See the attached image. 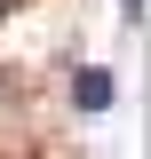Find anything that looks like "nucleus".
<instances>
[{"label": "nucleus", "instance_id": "nucleus-1", "mask_svg": "<svg viewBox=\"0 0 151 159\" xmlns=\"http://www.w3.org/2000/svg\"><path fill=\"white\" fill-rule=\"evenodd\" d=\"M72 103H80V111H103V103H112V72H95V64L72 72Z\"/></svg>", "mask_w": 151, "mask_h": 159}, {"label": "nucleus", "instance_id": "nucleus-2", "mask_svg": "<svg viewBox=\"0 0 151 159\" xmlns=\"http://www.w3.org/2000/svg\"><path fill=\"white\" fill-rule=\"evenodd\" d=\"M119 8H127V24H143V0H119Z\"/></svg>", "mask_w": 151, "mask_h": 159}]
</instances>
